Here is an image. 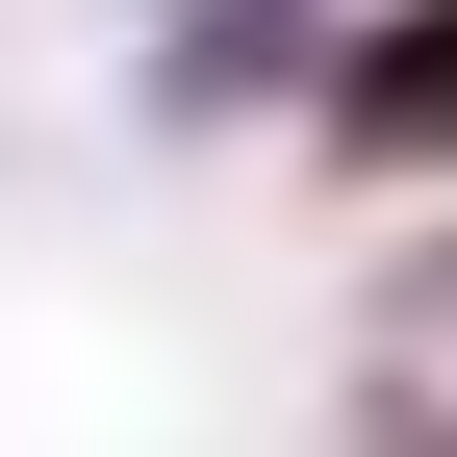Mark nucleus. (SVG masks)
Returning a JSON list of instances; mask_svg holds the SVG:
<instances>
[{
  "label": "nucleus",
  "mask_w": 457,
  "mask_h": 457,
  "mask_svg": "<svg viewBox=\"0 0 457 457\" xmlns=\"http://www.w3.org/2000/svg\"><path fill=\"white\" fill-rule=\"evenodd\" d=\"M330 179H457V0H381L330 51Z\"/></svg>",
  "instance_id": "1"
}]
</instances>
